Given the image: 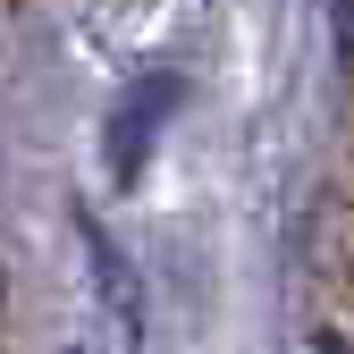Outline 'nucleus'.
Segmentation results:
<instances>
[{
    "mask_svg": "<svg viewBox=\"0 0 354 354\" xmlns=\"http://www.w3.org/2000/svg\"><path fill=\"white\" fill-rule=\"evenodd\" d=\"M84 245H93V279H102V295H118V321L136 329L144 313H136V279H127V253H118V245L93 228V219H84Z\"/></svg>",
    "mask_w": 354,
    "mask_h": 354,
    "instance_id": "obj_2",
    "label": "nucleus"
},
{
    "mask_svg": "<svg viewBox=\"0 0 354 354\" xmlns=\"http://www.w3.org/2000/svg\"><path fill=\"white\" fill-rule=\"evenodd\" d=\"M169 118H177V68H144V76L110 102V136H102L110 169H118V177H136V169L152 160V144H160V127H169Z\"/></svg>",
    "mask_w": 354,
    "mask_h": 354,
    "instance_id": "obj_1",
    "label": "nucleus"
}]
</instances>
